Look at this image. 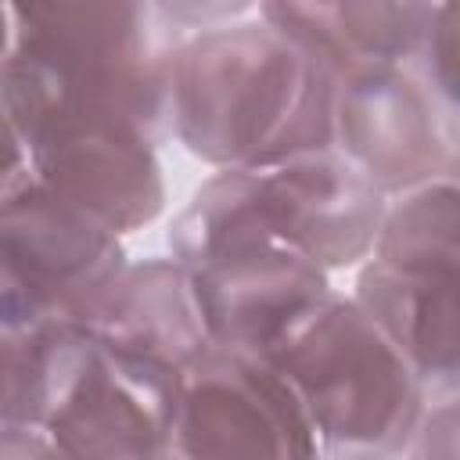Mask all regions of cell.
I'll use <instances>...</instances> for the list:
<instances>
[{
	"instance_id": "1",
	"label": "cell",
	"mask_w": 460,
	"mask_h": 460,
	"mask_svg": "<svg viewBox=\"0 0 460 460\" xmlns=\"http://www.w3.org/2000/svg\"><path fill=\"white\" fill-rule=\"evenodd\" d=\"M183 40L162 4H14L0 104L25 144L47 129L111 122L158 147L172 137V72Z\"/></svg>"
},
{
	"instance_id": "2",
	"label": "cell",
	"mask_w": 460,
	"mask_h": 460,
	"mask_svg": "<svg viewBox=\"0 0 460 460\" xmlns=\"http://www.w3.org/2000/svg\"><path fill=\"white\" fill-rule=\"evenodd\" d=\"M334 72L270 22L187 32L172 72V137L219 169H270L331 147Z\"/></svg>"
},
{
	"instance_id": "3",
	"label": "cell",
	"mask_w": 460,
	"mask_h": 460,
	"mask_svg": "<svg viewBox=\"0 0 460 460\" xmlns=\"http://www.w3.org/2000/svg\"><path fill=\"white\" fill-rule=\"evenodd\" d=\"M270 359L291 381L327 460H402L431 402L352 295L334 291Z\"/></svg>"
},
{
	"instance_id": "4",
	"label": "cell",
	"mask_w": 460,
	"mask_h": 460,
	"mask_svg": "<svg viewBox=\"0 0 460 460\" xmlns=\"http://www.w3.org/2000/svg\"><path fill=\"white\" fill-rule=\"evenodd\" d=\"M126 262L122 237L111 226L32 176L0 201V266L18 327L79 323Z\"/></svg>"
},
{
	"instance_id": "5",
	"label": "cell",
	"mask_w": 460,
	"mask_h": 460,
	"mask_svg": "<svg viewBox=\"0 0 460 460\" xmlns=\"http://www.w3.org/2000/svg\"><path fill=\"white\" fill-rule=\"evenodd\" d=\"M172 460H316L309 417L273 359L208 345L176 385Z\"/></svg>"
},
{
	"instance_id": "6",
	"label": "cell",
	"mask_w": 460,
	"mask_h": 460,
	"mask_svg": "<svg viewBox=\"0 0 460 460\" xmlns=\"http://www.w3.org/2000/svg\"><path fill=\"white\" fill-rule=\"evenodd\" d=\"M331 147L385 198L460 169V108L413 65H359L334 75Z\"/></svg>"
},
{
	"instance_id": "7",
	"label": "cell",
	"mask_w": 460,
	"mask_h": 460,
	"mask_svg": "<svg viewBox=\"0 0 460 460\" xmlns=\"http://www.w3.org/2000/svg\"><path fill=\"white\" fill-rule=\"evenodd\" d=\"M176 385L180 377L115 356L86 334L40 431L65 460H172Z\"/></svg>"
},
{
	"instance_id": "8",
	"label": "cell",
	"mask_w": 460,
	"mask_h": 460,
	"mask_svg": "<svg viewBox=\"0 0 460 460\" xmlns=\"http://www.w3.org/2000/svg\"><path fill=\"white\" fill-rule=\"evenodd\" d=\"M252 172L259 216L273 241L316 262L323 273L370 259L388 198L334 147Z\"/></svg>"
},
{
	"instance_id": "9",
	"label": "cell",
	"mask_w": 460,
	"mask_h": 460,
	"mask_svg": "<svg viewBox=\"0 0 460 460\" xmlns=\"http://www.w3.org/2000/svg\"><path fill=\"white\" fill-rule=\"evenodd\" d=\"M212 345L273 356L331 295V273L277 241H255L187 270Z\"/></svg>"
},
{
	"instance_id": "10",
	"label": "cell",
	"mask_w": 460,
	"mask_h": 460,
	"mask_svg": "<svg viewBox=\"0 0 460 460\" xmlns=\"http://www.w3.org/2000/svg\"><path fill=\"white\" fill-rule=\"evenodd\" d=\"M32 180L79 205L119 237L144 230L165 208L158 147L111 122H79L32 137Z\"/></svg>"
},
{
	"instance_id": "11",
	"label": "cell",
	"mask_w": 460,
	"mask_h": 460,
	"mask_svg": "<svg viewBox=\"0 0 460 460\" xmlns=\"http://www.w3.org/2000/svg\"><path fill=\"white\" fill-rule=\"evenodd\" d=\"M75 327L108 352L172 377H180L212 345L190 273L172 255L126 262L119 280Z\"/></svg>"
},
{
	"instance_id": "12",
	"label": "cell",
	"mask_w": 460,
	"mask_h": 460,
	"mask_svg": "<svg viewBox=\"0 0 460 460\" xmlns=\"http://www.w3.org/2000/svg\"><path fill=\"white\" fill-rule=\"evenodd\" d=\"M460 277L395 270L367 259L356 273L352 302L381 327L420 377L428 399L460 392Z\"/></svg>"
},
{
	"instance_id": "13",
	"label": "cell",
	"mask_w": 460,
	"mask_h": 460,
	"mask_svg": "<svg viewBox=\"0 0 460 460\" xmlns=\"http://www.w3.org/2000/svg\"><path fill=\"white\" fill-rule=\"evenodd\" d=\"M438 4L420 0H273L255 14L305 58L341 75L359 65H413Z\"/></svg>"
},
{
	"instance_id": "14",
	"label": "cell",
	"mask_w": 460,
	"mask_h": 460,
	"mask_svg": "<svg viewBox=\"0 0 460 460\" xmlns=\"http://www.w3.org/2000/svg\"><path fill=\"white\" fill-rule=\"evenodd\" d=\"M370 259L395 266V270L460 277V183L456 176H435L428 183H417L388 198Z\"/></svg>"
},
{
	"instance_id": "15",
	"label": "cell",
	"mask_w": 460,
	"mask_h": 460,
	"mask_svg": "<svg viewBox=\"0 0 460 460\" xmlns=\"http://www.w3.org/2000/svg\"><path fill=\"white\" fill-rule=\"evenodd\" d=\"M83 345L86 334L61 320L0 327V431L43 428Z\"/></svg>"
},
{
	"instance_id": "16",
	"label": "cell",
	"mask_w": 460,
	"mask_h": 460,
	"mask_svg": "<svg viewBox=\"0 0 460 460\" xmlns=\"http://www.w3.org/2000/svg\"><path fill=\"white\" fill-rule=\"evenodd\" d=\"M456 22H460V11L456 4H438L435 18H431V29L413 58V68L420 72V79L449 104V108H460L456 97H460V68H456Z\"/></svg>"
},
{
	"instance_id": "17",
	"label": "cell",
	"mask_w": 460,
	"mask_h": 460,
	"mask_svg": "<svg viewBox=\"0 0 460 460\" xmlns=\"http://www.w3.org/2000/svg\"><path fill=\"white\" fill-rule=\"evenodd\" d=\"M460 413L453 399H431L410 435L402 460H460Z\"/></svg>"
},
{
	"instance_id": "18",
	"label": "cell",
	"mask_w": 460,
	"mask_h": 460,
	"mask_svg": "<svg viewBox=\"0 0 460 460\" xmlns=\"http://www.w3.org/2000/svg\"><path fill=\"white\" fill-rule=\"evenodd\" d=\"M29 176H32V169H29V147H25L22 133L14 129L11 115L0 104V201L7 194H14Z\"/></svg>"
},
{
	"instance_id": "19",
	"label": "cell",
	"mask_w": 460,
	"mask_h": 460,
	"mask_svg": "<svg viewBox=\"0 0 460 460\" xmlns=\"http://www.w3.org/2000/svg\"><path fill=\"white\" fill-rule=\"evenodd\" d=\"M0 460H65V456L40 428H14V431H0Z\"/></svg>"
},
{
	"instance_id": "20",
	"label": "cell",
	"mask_w": 460,
	"mask_h": 460,
	"mask_svg": "<svg viewBox=\"0 0 460 460\" xmlns=\"http://www.w3.org/2000/svg\"><path fill=\"white\" fill-rule=\"evenodd\" d=\"M14 50V4H0V75Z\"/></svg>"
},
{
	"instance_id": "21",
	"label": "cell",
	"mask_w": 460,
	"mask_h": 460,
	"mask_svg": "<svg viewBox=\"0 0 460 460\" xmlns=\"http://www.w3.org/2000/svg\"><path fill=\"white\" fill-rule=\"evenodd\" d=\"M0 327H18L14 323V309H11V288H7L4 266H0Z\"/></svg>"
},
{
	"instance_id": "22",
	"label": "cell",
	"mask_w": 460,
	"mask_h": 460,
	"mask_svg": "<svg viewBox=\"0 0 460 460\" xmlns=\"http://www.w3.org/2000/svg\"><path fill=\"white\" fill-rule=\"evenodd\" d=\"M316 460H327V456H316Z\"/></svg>"
}]
</instances>
